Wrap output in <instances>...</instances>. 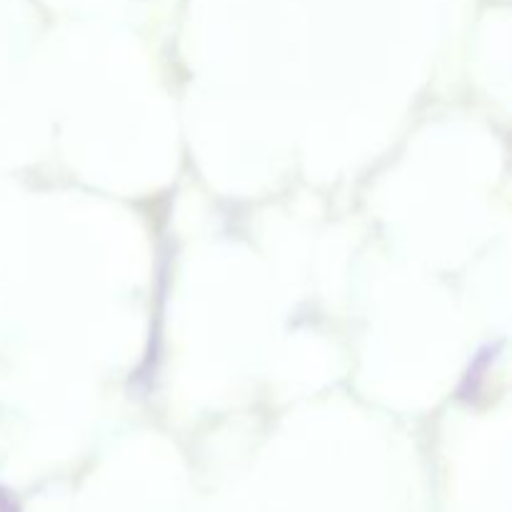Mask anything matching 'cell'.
Returning a JSON list of instances; mask_svg holds the SVG:
<instances>
[{
    "label": "cell",
    "instance_id": "6da1fadb",
    "mask_svg": "<svg viewBox=\"0 0 512 512\" xmlns=\"http://www.w3.org/2000/svg\"><path fill=\"white\" fill-rule=\"evenodd\" d=\"M0 512H20V505L18 500L10 495V490H5L3 485H0Z\"/></svg>",
    "mask_w": 512,
    "mask_h": 512
}]
</instances>
